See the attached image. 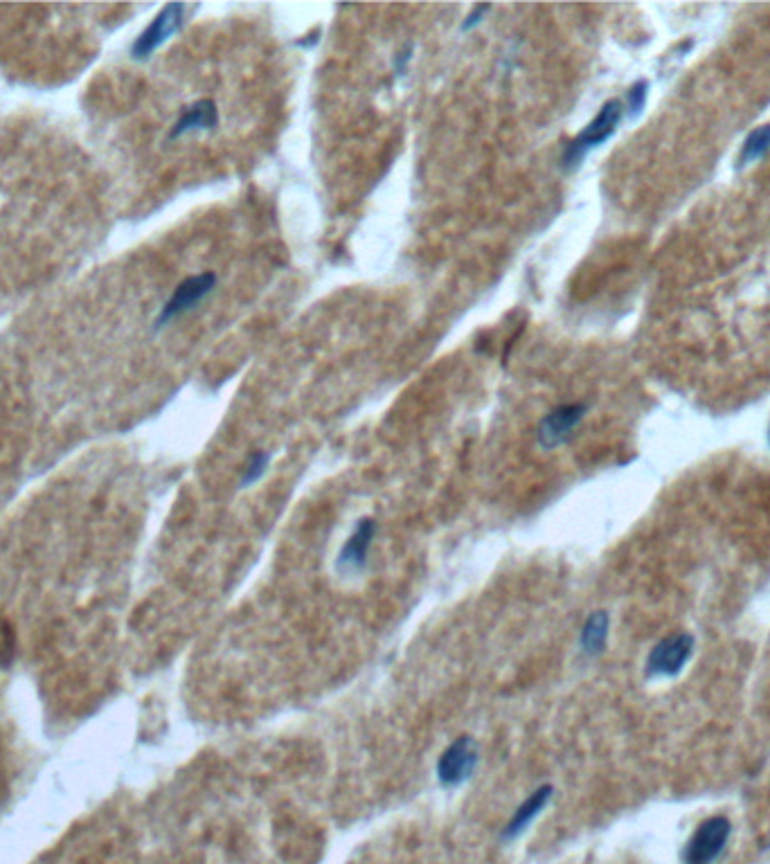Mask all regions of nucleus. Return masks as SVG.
Instances as JSON below:
<instances>
[{"instance_id": "11", "label": "nucleus", "mask_w": 770, "mask_h": 864, "mask_svg": "<svg viewBox=\"0 0 770 864\" xmlns=\"http://www.w3.org/2000/svg\"><path fill=\"white\" fill-rule=\"evenodd\" d=\"M608 630H611V617L606 610H597L586 619L584 628L579 635V646L588 657H597L604 653L608 642Z\"/></svg>"}, {"instance_id": "13", "label": "nucleus", "mask_w": 770, "mask_h": 864, "mask_svg": "<svg viewBox=\"0 0 770 864\" xmlns=\"http://www.w3.org/2000/svg\"><path fill=\"white\" fill-rule=\"evenodd\" d=\"M268 462H271V455L264 453V450H257V453L250 455V459L244 466V471H241V486L255 484L259 477L266 473Z\"/></svg>"}, {"instance_id": "12", "label": "nucleus", "mask_w": 770, "mask_h": 864, "mask_svg": "<svg viewBox=\"0 0 770 864\" xmlns=\"http://www.w3.org/2000/svg\"><path fill=\"white\" fill-rule=\"evenodd\" d=\"M770 151V124L759 126V129L750 131L748 138L743 140L741 144V153H739V165H750V162H757L766 156Z\"/></svg>"}, {"instance_id": "18", "label": "nucleus", "mask_w": 770, "mask_h": 864, "mask_svg": "<svg viewBox=\"0 0 770 864\" xmlns=\"http://www.w3.org/2000/svg\"><path fill=\"white\" fill-rule=\"evenodd\" d=\"M768 441H770V435H768Z\"/></svg>"}, {"instance_id": "15", "label": "nucleus", "mask_w": 770, "mask_h": 864, "mask_svg": "<svg viewBox=\"0 0 770 864\" xmlns=\"http://www.w3.org/2000/svg\"><path fill=\"white\" fill-rule=\"evenodd\" d=\"M14 657V637L10 626L0 621V666H7Z\"/></svg>"}, {"instance_id": "1", "label": "nucleus", "mask_w": 770, "mask_h": 864, "mask_svg": "<svg viewBox=\"0 0 770 864\" xmlns=\"http://www.w3.org/2000/svg\"><path fill=\"white\" fill-rule=\"evenodd\" d=\"M624 117V104L620 99H608V102L599 108V113L588 122V126L581 131L575 140H572L566 151H563V167L575 169L581 165L590 151L597 149L599 144H604L611 135L617 131Z\"/></svg>"}, {"instance_id": "16", "label": "nucleus", "mask_w": 770, "mask_h": 864, "mask_svg": "<svg viewBox=\"0 0 770 864\" xmlns=\"http://www.w3.org/2000/svg\"><path fill=\"white\" fill-rule=\"evenodd\" d=\"M491 9V5H478L476 9H473V12L464 18V23H462V32H469V30H473V27H476L480 21H482V16H485L487 12Z\"/></svg>"}, {"instance_id": "9", "label": "nucleus", "mask_w": 770, "mask_h": 864, "mask_svg": "<svg viewBox=\"0 0 770 864\" xmlns=\"http://www.w3.org/2000/svg\"><path fill=\"white\" fill-rule=\"evenodd\" d=\"M552 795H554V788L548 786V783L541 788H536L532 795L516 808V813L503 828V840L509 842V840H516V837H521L527 828L534 824V819L543 813V808L550 804Z\"/></svg>"}, {"instance_id": "5", "label": "nucleus", "mask_w": 770, "mask_h": 864, "mask_svg": "<svg viewBox=\"0 0 770 864\" xmlns=\"http://www.w3.org/2000/svg\"><path fill=\"white\" fill-rule=\"evenodd\" d=\"M185 14H187V5L183 3H172L160 9L154 21L140 32L136 43H133L131 48L133 59H149L160 45L167 43L178 30H181L185 23Z\"/></svg>"}, {"instance_id": "10", "label": "nucleus", "mask_w": 770, "mask_h": 864, "mask_svg": "<svg viewBox=\"0 0 770 864\" xmlns=\"http://www.w3.org/2000/svg\"><path fill=\"white\" fill-rule=\"evenodd\" d=\"M219 124V108L212 99H199L192 106H187L183 115L178 117L169 138L176 140L181 135L194 133V131H212Z\"/></svg>"}, {"instance_id": "8", "label": "nucleus", "mask_w": 770, "mask_h": 864, "mask_svg": "<svg viewBox=\"0 0 770 864\" xmlns=\"http://www.w3.org/2000/svg\"><path fill=\"white\" fill-rule=\"evenodd\" d=\"M374 536H376V522L372 518L358 520V525L345 540V545L340 547L336 558L338 570L343 574L361 572L367 563V554H370Z\"/></svg>"}, {"instance_id": "4", "label": "nucleus", "mask_w": 770, "mask_h": 864, "mask_svg": "<svg viewBox=\"0 0 770 864\" xmlns=\"http://www.w3.org/2000/svg\"><path fill=\"white\" fill-rule=\"evenodd\" d=\"M478 768V747L471 736H460L437 759V781L444 788H460Z\"/></svg>"}, {"instance_id": "14", "label": "nucleus", "mask_w": 770, "mask_h": 864, "mask_svg": "<svg viewBox=\"0 0 770 864\" xmlns=\"http://www.w3.org/2000/svg\"><path fill=\"white\" fill-rule=\"evenodd\" d=\"M647 88V81H635L629 88V95H626V111H629V117H638L644 104H647Z\"/></svg>"}, {"instance_id": "17", "label": "nucleus", "mask_w": 770, "mask_h": 864, "mask_svg": "<svg viewBox=\"0 0 770 864\" xmlns=\"http://www.w3.org/2000/svg\"><path fill=\"white\" fill-rule=\"evenodd\" d=\"M410 52H413V48H408L406 52H399L397 54V63H395V72H397V75H404V72H406L408 61H410V57H413V54H410Z\"/></svg>"}, {"instance_id": "2", "label": "nucleus", "mask_w": 770, "mask_h": 864, "mask_svg": "<svg viewBox=\"0 0 770 864\" xmlns=\"http://www.w3.org/2000/svg\"><path fill=\"white\" fill-rule=\"evenodd\" d=\"M732 824L728 817L714 815L707 817L705 822L696 826L694 835L689 837L683 851L685 864H714L716 858L725 851V844L730 840Z\"/></svg>"}, {"instance_id": "7", "label": "nucleus", "mask_w": 770, "mask_h": 864, "mask_svg": "<svg viewBox=\"0 0 770 864\" xmlns=\"http://www.w3.org/2000/svg\"><path fill=\"white\" fill-rule=\"evenodd\" d=\"M586 410L588 408L584 403H566L545 414L539 423V430H536V439H539L541 448L552 450L566 444L572 430L586 417Z\"/></svg>"}, {"instance_id": "6", "label": "nucleus", "mask_w": 770, "mask_h": 864, "mask_svg": "<svg viewBox=\"0 0 770 864\" xmlns=\"http://www.w3.org/2000/svg\"><path fill=\"white\" fill-rule=\"evenodd\" d=\"M214 286H217V275L214 273H199L183 279V282L176 286L174 295L169 297L163 309H160L156 327H163V324L172 322L178 315L192 311L203 297H208L214 291Z\"/></svg>"}, {"instance_id": "3", "label": "nucleus", "mask_w": 770, "mask_h": 864, "mask_svg": "<svg viewBox=\"0 0 770 864\" xmlns=\"http://www.w3.org/2000/svg\"><path fill=\"white\" fill-rule=\"evenodd\" d=\"M694 637L689 633H674L651 648L644 664L647 678H676L685 669L689 657L694 653Z\"/></svg>"}]
</instances>
